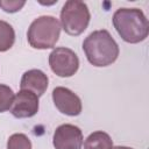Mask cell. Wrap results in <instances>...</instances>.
<instances>
[{"mask_svg": "<svg viewBox=\"0 0 149 149\" xmlns=\"http://www.w3.org/2000/svg\"><path fill=\"white\" fill-rule=\"evenodd\" d=\"M83 50L87 61L98 68L113 64L119 57V45L108 30L91 33L83 42Z\"/></svg>", "mask_w": 149, "mask_h": 149, "instance_id": "6da1fadb", "label": "cell"}, {"mask_svg": "<svg viewBox=\"0 0 149 149\" xmlns=\"http://www.w3.org/2000/svg\"><path fill=\"white\" fill-rule=\"evenodd\" d=\"M112 21L120 37L127 43H140L148 36V20L139 8H119L113 14Z\"/></svg>", "mask_w": 149, "mask_h": 149, "instance_id": "7a4b0ae2", "label": "cell"}, {"mask_svg": "<svg viewBox=\"0 0 149 149\" xmlns=\"http://www.w3.org/2000/svg\"><path fill=\"white\" fill-rule=\"evenodd\" d=\"M61 29V22L55 16L43 15L31 22L27 31V38L35 49H50L56 45Z\"/></svg>", "mask_w": 149, "mask_h": 149, "instance_id": "3957f363", "label": "cell"}, {"mask_svg": "<svg viewBox=\"0 0 149 149\" xmlns=\"http://www.w3.org/2000/svg\"><path fill=\"white\" fill-rule=\"evenodd\" d=\"M90 10L85 2L79 0H69L61 10V27L71 36H78L84 33L90 23Z\"/></svg>", "mask_w": 149, "mask_h": 149, "instance_id": "277c9868", "label": "cell"}, {"mask_svg": "<svg viewBox=\"0 0 149 149\" xmlns=\"http://www.w3.org/2000/svg\"><path fill=\"white\" fill-rule=\"evenodd\" d=\"M49 65L58 77H71L79 69V58L73 50L59 47L50 52Z\"/></svg>", "mask_w": 149, "mask_h": 149, "instance_id": "5b68a950", "label": "cell"}, {"mask_svg": "<svg viewBox=\"0 0 149 149\" xmlns=\"http://www.w3.org/2000/svg\"><path fill=\"white\" fill-rule=\"evenodd\" d=\"M83 140V133L79 127L64 123L56 128L52 143L55 149H80Z\"/></svg>", "mask_w": 149, "mask_h": 149, "instance_id": "8992f818", "label": "cell"}, {"mask_svg": "<svg viewBox=\"0 0 149 149\" xmlns=\"http://www.w3.org/2000/svg\"><path fill=\"white\" fill-rule=\"evenodd\" d=\"M52 100L56 108L69 116H77L81 113V100L71 90L58 86L52 91Z\"/></svg>", "mask_w": 149, "mask_h": 149, "instance_id": "52a82bcc", "label": "cell"}, {"mask_svg": "<svg viewBox=\"0 0 149 149\" xmlns=\"http://www.w3.org/2000/svg\"><path fill=\"white\" fill-rule=\"evenodd\" d=\"M9 111L17 119L31 118L38 112V97L30 91L20 90L14 95Z\"/></svg>", "mask_w": 149, "mask_h": 149, "instance_id": "ba28073f", "label": "cell"}, {"mask_svg": "<svg viewBox=\"0 0 149 149\" xmlns=\"http://www.w3.org/2000/svg\"><path fill=\"white\" fill-rule=\"evenodd\" d=\"M48 84H49L48 76L43 71L38 69H31L23 73L20 81V87L21 90L30 91L35 93L37 97H41L47 91Z\"/></svg>", "mask_w": 149, "mask_h": 149, "instance_id": "9c48e42d", "label": "cell"}, {"mask_svg": "<svg viewBox=\"0 0 149 149\" xmlns=\"http://www.w3.org/2000/svg\"><path fill=\"white\" fill-rule=\"evenodd\" d=\"M113 141L111 136L102 132L97 130L91 133L84 142V149H112Z\"/></svg>", "mask_w": 149, "mask_h": 149, "instance_id": "30bf717a", "label": "cell"}, {"mask_svg": "<svg viewBox=\"0 0 149 149\" xmlns=\"http://www.w3.org/2000/svg\"><path fill=\"white\" fill-rule=\"evenodd\" d=\"M15 42V31L13 27L6 22L0 20V52L9 50Z\"/></svg>", "mask_w": 149, "mask_h": 149, "instance_id": "8fae6325", "label": "cell"}, {"mask_svg": "<svg viewBox=\"0 0 149 149\" xmlns=\"http://www.w3.org/2000/svg\"><path fill=\"white\" fill-rule=\"evenodd\" d=\"M7 149H31V142L26 134L15 133L9 136Z\"/></svg>", "mask_w": 149, "mask_h": 149, "instance_id": "7c38bea8", "label": "cell"}, {"mask_svg": "<svg viewBox=\"0 0 149 149\" xmlns=\"http://www.w3.org/2000/svg\"><path fill=\"white\" fill-rule=\"evenodd\" d=\"M13 100H14L13 90L5 84H0V113L10 109Z\"/></svg>", "mask_w": 149, "mask_h": 149, "instance_id": "4fadbf2b", "label": "cell"}, {"mask_svg": "<svg viewBox=\"0 0 149 149\" xmlns=\"http://www.w3.org/2000/svg\"><path fill=\"white\" fill-rule=\"evenodd\" d=\"M24 5H26V1L0 0V7H1L5 12H7V13H15V12H19Z\"/></svg>", "mask_w": 149, "mask_h": 149, "instance_id": "5bb4252c", "label": "cell"}, {"mask_svg": "<svg viewBox=\"0 0 149 149\" xmlns=\"http://www.w3.org/2000/svg\"><path fill=\"white\" fill-rule=\"evenodd\" d=\"M112 149H133L130 147H125V146H116V147H113Z\"/></svg>", "mask_w": 149, "mask_h": 149, "instance_id": "9a60e30c", "label": "cell"}]
</instances>
